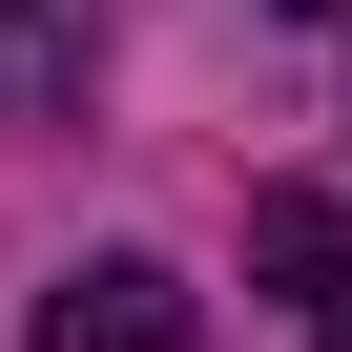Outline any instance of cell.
<instances>
[{"mask_svg":"<svg viewBox=\"0 0 352 352\" xmlns=\"http://www.w3.org/2000/svg\"><path fill=\"white\" fill-rule=\"evenodd\" d=\"M0 104H21V124L83 104V0H0Z\"/></svg>","mask_w":352,"mask_h":352,"instance_id":"3","label":"cell"},{"mask_svg":"<svg viewBox=\"0 0 352 352\" xmlns=\"http://www.w3.org/2000/svg\"><path fill=\"white\" fill-rule=\"evenodd\" d=\"M42 352H208V311H187V270L104 249V270H63V290H42Z\"/></svg>","mask_w":352,"mask_h":352,"instance_id":"1","label":"cell"},{"mask_svg":"<svg viewBox=\"0 0 352 352\" xmlns=\"http://www.w3.org/2000/svg\"><path fill=\"white\" fill-rule=\"evenodd\" d=\"M249 249H270V270L311 290V352H352V208H311V187H270V208H249Z\"/></svg>","mask_w":352,"mask_h":352,"instance_id":"2","label":"cell"},{"mask_svg":"<svg viewBox=\"0 0 352 352\" xmlns=\"http://www.w3.org/2000/svg\"><path fill=\"white\" fill-rule=\"evenodd\" d=\"M311 21H331V0H311Z\"/></svg>","mask_w":352,"mask_h":352,"instance_id":"4","label":"cell"}]
</instances>
